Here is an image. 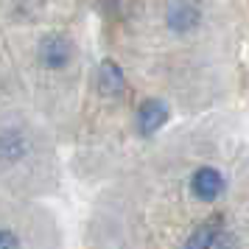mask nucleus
<instances>
[{
	"label": "nucleus",
	"instance_id": "obj_4",
	"mask_svg": "<svg viewBox=\"0 0 249 249\" xmlns=\"http://www.w3.org/2000/svg\"><path fill=\"white\" fill-rule=\"evenodd\" d=\"M39 56H42L48 68H62L70 59V42L65 36H48V39H42Z\"/></svg>",
	"mask_w": 249,
	"mask_h": 249
},
{
	"label": "nucleus",
	"instance_id": "obj_1",
	"mask_svg": "<svg viewBox=\"0 0 249 249\" xmlns=\"http://www.w3.org/2000/svg\"><path fill=\"white\" fill-rule=\"evenodd\" d=\"M191 191L193 196H199V199H215L218 193L224 191V177H221V171L215 168H199L193 174L191 179Z\"/></svg>",
	"mask_w": 249,
	"mask_h": 249
},
{
	"label": "nucleus",
	"instance_id": "obj_6",
	"mask_svg": "<svg viewBox=\"0 0 249 249\" xmlns=\"http://www.w3.org/2000/svg\"><path fill=\"white\" fill-rule=\"evenodd\" d=\"M215 235H218V224H215V221L213 224H204L191 235V241L185 244V249H210V244H213Z\"/></svg>",
	"mask_w": 249,
	"mask_h": 249
},
{
	"label": "nucleus",
	"instance_id": "obj_5",
	"mask_svg": "<svg viewBox=\"0 0 249 249\" xmlns=\"http://www.w3.org/2000/svg\"><path fill=\"white\" fill-rule=\"evenodd\" d=\"M98 87H101L104 95H118V92H124L126 87V79L121 68L115 65V62H104L101 70H98Z\"/></svg>",
	"mask_w": 249,
	"mask_h": 249
},
{
	"label": "nucleus",
	"instance_id": "obj_2",
	"mask_svg": "<svg viewBox=\"0 0 249 249\" xmlns=\"http://www.w3.org/2000/svg\"><path fill=\"white\" fill-rule=\"evenodd\" d=\"M165 121H168V107L162 101L148 98V101L140 104V109H137V126H140L143 135H154Z\"/></svg>",
	"mask_w": 249,
	"mask_h": 249
},
{
	"label": "nucleus",
	"instance_id": "obj_3",
	"mask_svg": "<svg viewBox=\"0 0 249 249\" xmlns=\"http://www.w3.org/2000/svg\"><path fill=\"white\" fill-rule=\"evenodd\" d=\"M168 25L174 31H191L199 25V9L193 3H171L168 6Z\"/></svg>",
	"mask_w": 249,
	"mask_h": 249
},
{
	"label": "nucleus",
	"instance_id": "obj_7",
	"mask_svg": "<svg viewBox=\"0 0 249 249\" xmlns=\"http://www.w3.org/2000/svg\"><path fill=\"white\" fill-rule=\"evenodd\" d=\"M210 249H235V238H230L227 232H218V235L213 238Z\"/></svg>",
	"mask_w": 249,
	"mask_h": 249
},
{
	"label": "nucleus",
	"instance_id": "obj_8",
	"mask_svg": "<svg viewBox=\"0 0 249 249\" xmlns=\"http://www.w3.org/2000/svg\"><path fill=\"white\" fill-rule=\"evenodd\" d=\"M0 249H20V244H17V238H14L12 232L0 230Z\"/></svg>",
	"mask_w": 249,
	"mask_h": 249
}]
</instances>
